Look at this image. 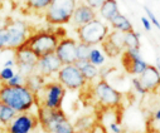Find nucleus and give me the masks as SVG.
I'll use <instances>...</instances> for the list:
<instances>
[{"mask_svg":"<svg viewBox=\"0 0 160 133\" xmlns=\"http://www.w3.org/2000/svg\"><path fill=\"white\" fill-rule=\"evenodd\" d=\"M144 10H145V13H146V17L149 18V20L151 21V24L154 25V26H156L159 30H160V21L158 20V18L155 17V14L148 8V7H144Z\"/></svg>","mask_w":160,"mask_h":133,"instance_id":"33","label":"nucleus"},{"mask_svg":"<svg viewBox=\"0 0 160 133\" xmlns=\"http://www.w3.org/2000/svg\"><path fill=\"white\" fill-rule=\"evenodd\" d=\"M131 84H132V88H134V91L135 92H138L139 94H141V96H145L148 92L144 89V87H142V84H141V82H140V79H139V77L136 75V77H134L132 79H131Z\"/></svg>","mask_w":160,"mask_h":133,"instance_id":"31","label":"nucleus"},{"mask_svg":"<svg viewBox=\"0 0 160 133\" xmlns=\"http://www.w3.org/2000/svg\"><path fill=\"white\" fill-rule=\"evenodd\" d=\"M14 59L18 72L24 77H28L37 72V63L39 60V57L25 44L14 50Z\"/></svg>","mask_w":160,"mask_h":133,"instance_id":"10","label":"nucleus"},{"mask_svg":"<svg viewBox=\"0 0 160 133\" xmlns=\"http://www.w3.org/2000/svg\"><path fill=\"white\" fill-rule=\"evenodd\" d=\"M74 64L79 68V70L82 72V74H83L85 79L87 80V83L93 82L100 75L98 67H96L95 64H92L90 60H77Z\"/></svg>","mask_w":160,"mask_h":133,"instance_id":"17","label":"nucleus"},{"mask_svg":"<svg viewBox=\"0 0 160 133\" xmlns=\"http://www.w3.org/2000/svg\"><path fill=\"white\" fill-rule=\"evenodd\" d=\"M4 67H15V59L13 58V59L7 60V62L4 63Z\"/></svg>","mask_w":160,"mask_h":133,"instance_id":"36","label":"nucleus"},{"mask_svg":"<svg viewBox=\"0 0 160 133\" xmlns=\"http://www.w3.org/2000/svg\"><path fill=\"white\" fill-rule=\"evenodd\" d=\"M14 74H15V70L13 69V67H3L0 69V82L7 83L10 78H13Z\"/></svg>","mask_w":160,"mask_h":133,"instance_id":"29","label":"nucleus"},{"mask_svg":"<svg viewBox=\"0 0 160 133\" xmlns=\"http://www.w3.org/2000/svg\"><path fill=\"white\" fill-rule=\"evenodd\" d=\"M5 29L8 34L7 50H15L27 41L29 38V26L23 20H13L8 19L5 23Z\"/></svg>","mask_w":160,"mask_h":133,"instance_id":"9","label":"nucleus"},{"mask_svg":"<svg viewBox=\"0 0 160 133\" xmlns=\"http://www.w3.org/2000/svg\"><path fill=\"white\" fill-rule=\"evenodd\" d=\"M54 53L57 54L63 65L74 64L77 62V40L67 36L61 38Z\"/></svg>","mask_w":160,"mask_h":133,"instance_id":"13","label":"nucleus"},{"mask_svg":"<svg viewBox=\"0 0 160 133\" xmlns=\"http://www.w3.org/2000/svg\"><path fill=\"white\" fill-rule=\"evenodd\" d=\"M76 33L79 41L87 43L90 45L95 47L105 40V38L110 33V28L102 20L96 18L85 25L76 28Z\"/></svg>","mask_w":160,"mask_h":133,"instance_id":"6","label":"nucleus"},{"mask_svg":"<svg viewBox=\"0 0 160 133\" xmlns=\"http://www.w3.org/2000/svg\"><path fill=\"white\" fill-rule=\"evenodd\" d=\"M39 126L38 116L28 112L17 113L12 122L5 127V133H34Z\"/></svg>","mask_w":160,"mask_h":133,"instance_id":"11","label":"nucleus"},{"mask_svg":"<svg viewBox=\"0 0 160 133\" xmlns=\"http://www.w3.org/2000/svg\"><path fill=\"white\" fill-rule=\"evenodd\" d=\"M106 2V0H85V3L87 4V5H90L92 9H95V10H98L100 8H101V5L103 4Z\"/></svg>","mask_w":160,"mask_h":133,"instance_id":"34","label":"nucleus"},{"mask_svg":"<svg viewBox=\"0 0 160 133\" xmlns=\"http://www.w3.org/2000/svg\"><path fill=\"white\" fill-rule=\"evenodd\" d=\"M110 24H111V26L115 30H120V31H122V33H128V31L134 30V26H132L131 21L125 15H122L121 13H118L117 15H115L110 20Z\"/></svg>","mask_w":160,"mask_h":133,"instance_id":"20","label":"nucleus"},{"mask_svg":"<svg viewBox=\"0 0 160 133\" xmlns=\"http://www.w3.org/2000/svg\"><path fill=\"white\" fill-rule=\"evenodd\" d=\"M46 83H47L46 77L39 74L38 72H34L33 74L25 77V87H28L34 94H37L39 91H41Z\"/></svg>","mask_w":160,"mask_h":133,"instance_id":"18","label":"nucleus"},{"mask_svg":"<svg viewBox=\"0 0 160 133\" xmlns=\"http://www.w3.org/2000/svg\"><path fill=\"white\" fill-rule=\"evenodd\" d=\"M57 80L67 91H79L86 87L87 80L76 64H64L57 73Z\"/></svg>","mask_w":160,"mask_h":133,"instance_id":"8","label":"nucleus"},{"mask_svg":"<svg viewBox=\"0 0 160 133\" xmlns=\"http://www.w3.org/2000/svg\"><path fill=\"white\" fill-rule=\"evenodd\" d=\"M92 45L83 41H77V60H88Z\"/></svg>","mask_w":160,"mask_h":133,"instance_id":"28","label":"nucleus"},{"mask_svg":"<svg viewBox=\"0 0 160 133\" xmlns=\"http://www.w3.org/2000/svg\"><path fill=\"white\" fill-rule=\"evenodd\" d=\"M125 49H140V35L139 33L131 30L124 35Z\"/></svg>","mask_w":160,"mask_h":133,"instance_id":"24","label":"nucleus"},{"mask_svg":"<svg viewBox=\"0 0 160 133\" xmlns=\"http://www.w3.org/2000/svg\"><path fill=\"white\" fill-rule=\"evenodd\" d=\"M15 116H17V112L13 108H10L4 103H0V126L3 128H5Z\"/></svg>","mask_w":160,"mask_h":133,"instance_id":"23","label":"nucleus"},{"mask_svg":"<svg viewBox=\"0 0 160 133\" xmlns=\"http://www.w3.org/2000/svg\"><path fill=\"white\" fill-rule=\"evenodd\" d=\"M0 103L13 108L17 113L28 112L35 104V94L25 85H0Z\"/></svg>","mask_w":160,"mask_h":133,"instance_id":"1","label":"nucleus"},{"mask_svg":"<svg viewBox=\"0 0 160 133\" xmlns=\"http://www.w3.org/2000/svg\"><path fill=\"white\" fill-rule=\"evenodd\" d=\"M82 133H92L91 131H88V132H82Z\"/></svg>","mask_w":160,"mask_h":133,"instance_id":"40","label":"nucleus"},{"mask_svg":"<svg viewBox=\"0 0 160 133\" xmlns=\"http://www.w3.org/2000/svg\"><path fill=\"white\" fill-rule=\"evenodd\" d=\"M76 7L77 0H52L51 5L44 12V20L54 26L68 24Z\"/></svg>","mask_w":160,"mask_h":133,"instance_id":"5","label":"nucleus"},{"mask_svg":"<svg viewBox=\"0 0 160 133\" xmlns=\"http://www.w3.org/2000/svg\"><path fill=\"white\" fill-rule=\"evenodd\" d=\"M155 67L158 68V70H159V73H160V57L156 58V65H155Z\"/></svg>","mask_w":160,"mask_h":133,"instance_id":"38","label":"nucleus"},{"mask_svg":"<svg viewBox=\"0 0 160 133\" xmlns=\"http://www.w3.org/2000/svg\"><path fill=\"white\" fill-rule=\"evenodd\" d=\"M96 123H97V121L92 117H81L77 119V122L73 126H74L76 133H82V132L91 131Z\"/></svg>","mask_w":160,"mask_h":133,"instance_id":"22","label":"nucleus"},{"mask_svg":"<svg viewBox=\"0 0 160 133\" xmlns=\"http://www.w3.org/2000/svg\"><path fill=\"white\" fill-rule=\"evenodd\" d=\"M5 84L8 85H13V87H17V85H25V77L23 74H20L19 72H17L13 78H10Z\"/></svg>","mask_w":160,"mask_h":133,"instance_id":"30","label":"nucleus"},{"mask_svg":"<svg viewBox=\"0 0 160 133\" xmlns=\"http://www.w3.org/2000/svg\"><path fill=\"white\" fill-rule=\"evenodd\" d=\"M62 62L57 57L56 53H49L47 55H43L39 58L37 63V72L42 74L46 78L52 77L53 74H57L58 70L62 68Z\"/></svg>","mask_w":160,"mask_h":133,"instance_id":"14","label":"nucleus"},{"mask_svg":"<svg viewBox=\"0 0 160 133\" xmlns=\"http://www.w3.org/2000/svg\"><path fill=\"white\" fill-rule=\"evenodd\" d=\"M101 47H102V50H103L105 55H107L108 58H116L118 55H121V53H122L121 49H118L116 45H113V44L110 40H107L106 38L101 43Z\"/></svg>","mask_w":160,"mask_h":133,"instance_id":"27","label":"nucleus"},{"mask_svg":"<svg viewBox=\"0 0 160 133\" xmlns=\"http://www.w3.org/2000/svg\"><path fill=\"white\" fill-rule=\"evenodd\" d=\"M144 89L148 93H154L158 89H160V73L155 65H148L145 70L138 75Z\"/></svg>","mask_w":160,"mask_h":133,"instance_id":"15","label":"nucleus"},{"mask_svg":"<svg viewBox=\"0 0 160 133\" xmlns=\"http://www.w3.org/2000/svg\"><path fill=\"white\" fill-rule=\"evenodd\" d=\"M121 63L125 70L131 75H140L149 65L140 54V49H125L121 53Z\"/></svg>","mask_w":160,"mask_h":133,"instance_id":"12","label":"nucleus"},{"mask_svg":"<svg viewBox=\"0 0 160 133\" xmlns=\"http://www.w3.org/2000/svg\"><path fill=\"white\" fill-rule=\"evenodd\" d=\"M88 60L92 64H95L96 67H101L106 62V55L101 49L96 48V45H95V47L91 48V52H90V55H88Z\"/></svg>","mask_w":160,"mask_h":133,"instance_id":"26","label":"nucleus"},{"mask_svg":"<svg viewBox=\"0 0 160 133\" xmlns=\"http://www.w3.org/2000/svg\"><path fill=\"white\" fill-rule=\"evenodd\" d=\"M141 24H142V26H144V29L146 30V31H150L151 30V21L149 20V18L148 17H141Z\"/></svg>","mask_w":160,"mask_h":133,"instance_id":"35","label":"nucleus"},{"mask_svg":"<svg viewBox=\"0 0 160 133\" xmlns=\"http://www.w3.org/2000/svg\"><path fill=\"white\" fill-rule=\"evenodd\" d=\"M93 96L102 108H116L121 106L122 94L105 79L101 78L93 87Z\"/></svg>","mask_w":160,"mask_h":133,"instance_id":"7","label":"nucleus"},{"mask_svg":"<svg viewBox=\"0 0 160 133\" xmlns=\"http://www.w3.org/2000/svg\"><path fill=\"white\" fill-rule=\"evenodd\" d=\"M96 18H97V13H96L95 9H92L86 3H79V4H77V7L73 12L71 23L76 28H78L81 25H85V24L90 23L91 20H93Z\"/></svg>","mask_w":160,"mask_h":133,"instance_id":"16","label":"nucleus"},{"mask_svg":"<svg viewBox=\"0 0 160 133\" xmlns=\"http://www.w3.org/2000/svg\"><path fill=\"white\" fill-rule=\"evenodd\" d=\"M154 119L155 121H158V122H160V108L155 112V116H154Z\"/></svg>","mask_w":160,"mask_h":133,"instance_id":"37","label":"nucleus"},{"mask_svg":"<svg viewBox=\"0 0 160 133\" xmlns=\"http://www.w3.org/2000/svg\"><path fill=\"white\" fill-rule=\"evenodd\" d=\"M124 35H125V33H122V31H120V30H112V31H110L108 34H107V36H106V39L107 40H110L113 45H116L118 49H121L122 52L125 50V43H124Z\"/></svg>","mask_w":160,"mask_h":133,"instance_id":"25","label":"nucleus"},{"mask_svg":"<svg viewBox=\"0 0 160 133\" xmlns=\"http://www.w3.org/2000/svg\"><path fill=\"white\" fill-rule=\"evenodd\" d=\"M62 36L58 34V31L41 30V31L30 34L24 44L41 58L43 55L56 52V48Z\"/></svg>","mask_w":160,"mask_h":133,"instance_id":"3","label":"nucleus"},{"mask_svg":"<svg viewBox=\"0 0 160 133\" xmlns=\"http://www.w3.org/2000/svg\"><path fill=\"white\" fill-rule=\"evenodd\" d=\"M4 3H5V0H0V9L4 7Z\"/></svg>","mask_w":160,"mask_h":133,"instance_id":"39","label":"nucleus"},{"mask_svg":"<svg viewBox=\"0 0 160 133\" xmlns=\"http://www.w3.org/2000/svg\"><path fill=\"white\" fill-rule=\"evenodd\" d=\"M7 43H8V34L5 26L0 28V50H7Z\"/></svg>","mask_w":160,"mask_h":133,"instance_id":"32","label":"nucleus"},{"mask_svg":"<svg viewBox=\"0 0 160 133\" xmlns=\"http://www.w3.org/2000/svg\"><path fill=\"white\" fill-rule=\"evenodd\" d=\"M98 13H100V15H101L106 21L110 23V20H111L115 15H117V14L120 13L117 0H106V2L101 5V8L98 9Z\"/></svg>","mask_w":160,"mask_h":133,"instance_id":"19","label":"nucleus"},{"mask_svg":"<svg viewBox=\"0 0 160 133\" xmlns=\"http://www.w3.org/2000/svg\"><path fill=\"white\" fill-rule=\"evenodd\" d=\"M52 0H25V7L33 13H43L51 5Z\"/></svg>","mask_w":160,"mask_h":133,"instance_id":"21","label":"nucleus"},{"mask_svg":"<svg viewBox=\"0 0 160 133\" xmlns=\"http://www.w3.org/2000/svg\"><path fill=\"white\" fill-rule=\"evenodd\" d=\"M38 119L47 133H76L74 126L69 122L66 113L59 109L38 107Z\"/></svg>","mask_w":160,"mask_h":133,"instance_id":"2","label":"nucleus"},{"mask_svg":"<svg viewBox=\"0 0 160 133\" xmlns=\"http://www.w3.org/2000/svg\"><path fill=\"white\" fill-rule=\"evenodd\" d=\"M66 92L67 89L58 80L47 82L42 89L35 94V104L37 107L59 109L62 108Z\"/></svg>","mask_w":160,"mask_h":133,"instance_id":"4","label":"nucleus"}]
</instances>
